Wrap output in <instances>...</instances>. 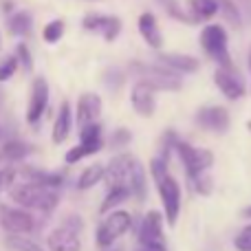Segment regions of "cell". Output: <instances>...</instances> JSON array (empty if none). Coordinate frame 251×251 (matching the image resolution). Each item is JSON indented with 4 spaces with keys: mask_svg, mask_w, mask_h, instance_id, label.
I'll return each mask as SVG.
<instances>
[{
    "mask_svg": "<svg viewBox=\"0 0 251 251\" xmlns=\"http://www.w3.org/2000/svg\"><path fill=\"white\" fill-rule=\"evenodd\" d=\"M64 227H69V229H73V231H77L79 234V229H82V221H79V216H75L73 214V216H69L64 221Z\"/></svg>",
    "mask_w": 251,
    "mask_h": 251,
    "instance_id": "39",
    "label": "cell"
},
{
    "mask_svg": "<svg viewBox=\"0 0 251 251\" xmlns=\"http://www.w3.org/2000/svg\"><path fill=\"white\" fill-rule=\"evenodd\" d=\"M139 33H141V38L152 49L163 47V35L159 31V22H156V18L152 13H141V18H139Z\"/></svg>",
    "mask_w": 251,
    "mask_h": 251,
    "instance_id": "17",
    "label": "cell"
},
{
    "mask_svg": "<svg viewBox=\"0 0 251 251\" xmlns=\"http://www.w3.org/2000/svg\"><path fill=\"white\" fill-rule=\"evenodd\" d=\"M201 47L221 69H234L227 51V31L221 25H207L201 31Z\"/></svg>",
    "mask_w": 251,
    "mask_h": 251,
    "instance_id": "3",
    "label": "cell"
},
{
    "mask_svg": "<svg viewBox=\"0 0 251 251\" xmlns=\"http://www.w3.org/2000/svg\"><path fill=\"white\" fill-rule=\"evenodd\" d=\"M64 35V22L62 20H53V22H49L47 26H44V31H42V38L47 40L49 44H53V42H57V40Z\"/></svg>",
    "mask_w": 251,
    "mask_h": 251,
    "instance_id": "28",
    "label": "cell"
},
{
    "mask_svg": "<svg viewBox=\"0 0 251 251\" xmlns=\"http://www.w3.org/2000/svg\"><path fill=\"white\" fill-rule=\"evenodd\" d=\"M22 174H25V183L42 185V187H49V190H57V187L62 185V176H60V174L42 172V170H35V168H25V170H22Z\"/></svg>",
    "mask_w": 251,
    "mask_h": 251,
    "instance_id": "19",
    "label": "cell"
},
{
    "mask_svg": "<svg viewBox=\"0 0 251 251\" xmlns=\"http://www.w3.org/2000/svg\"><path fill=\"white\" fill-rule=\"evenodd\" d=\"M104 38L108 40V42H113V40L119 38V33H122V20L115 16H108V20H106V26H104Z\"/></svg>",
    "mask_w": 251,
    "mask_h": 251,
    "instance_id": "31",
    "label": "cell"
},
{
    "mask_svg": "<svg viewBox=\"0 0 251 251\" xmlns=\"http://www.w3.org/2000/svg\"><path fill=\"white\" fill-rule=\"evenodd\" d=\"M71 126H73V115H71V106L69 101L60 106L55 117V126H53V141L55 143H64L66 137L71 134Z\"/></svg>",
    "mask_w": 251,
    "mask_h": 251,
    "instance_id": "18",
    "label": "cell"
},
{
    "mask_svg": "<svg viewBox=\"0 0 251 251\" xmlns=\"http://www.w3.org/2000/svg\"><path fill=\"white\" fill-rule=\"evenodd\" d=\"M132 227V216L124 209H117V212H110L108 216L101 221V225L97 227V236L95 243L100 249H106L115 243L117 238H122L126 231Z\"/></svg>",
    "mask_w": 251,
    "mask_h": 251,
    "instance_id": "4",
    "label": "cell"
},
{
    "mask_svg": "<svg viewBox=\"0 0 251 251\" xmlns=\"http://www.w3.org/2000/svg\"><path fill=\"white\" fill-rule=\"evenodd\" d=\"M100 113H101V100L95 95V93H84V95L79 97V104H77L79 128H86V126L97 124Z\"/></svg>",
    "mask_w": 251,
    "mask_h": 251,
    "instance_id": "14",
    "label": "cell"
},
{
    "mask_svg": "<svg viewBox=\"0 0 251 251\" xmlns=\"http://www.w3.org/2000/svg\"><path fill=\"white\" fill-rule=\"evenodd\" d=\"M159 62L168 69H172L174 73H196L201 66V62L192 55H183V53H163L159 55Z\"/></svg>",
    "mask_w": 251,
    "mask_h": 251,
    "instance_id": "16",
    "label": "cell"
},
{
    "mask_svg": "<svg viewBox=\"0 0 251 251\" xmlns=\"http://www.w3.org/2000/svg\"><path fill=\"white\" fill-rule=\"evenodd\" d=\"M130 100H132V108L139 115H143V117H150L154 113V93L146 84H141V82L134 84L132 93H130Z\"/></svg>",
    "mask_w": 251,
    "mask_h": 251,
    "instance_id": "15",
    "label": "cell"
},
{
    "mask_svg": "<svg viewBox=\"0 0 251 251\" xmlns=\"http://www.w3.org/2000/svg\"><path fill=\"white\" fill-rule=\"evenodd\" d=\"M106 20H108V16H101V13H91V16L84 18L82 26H84V29H88V31H104Z\"/></svg>",
    "mask_w": 251,
    "mask_h": 251,
    "instance_id": "32",
    "label": "cell"
},
{
    "mask_svg": "<svg viewBox=\"0 0 251 251\" xmlns=\"http://www.w3.org/2000/svg\"><path fill=\"white\" fill-rule=\"evenodd\" d=\"M196 124L203 130L212 132H225L229 128V113L223 106H203L196 113Z\"/></svg>",
    "mask_w": 251,
    "mask_h": 251,
    "instance_id": "12",
    "label": "cell"
},
{
    "mask_svg": "<svg viewBox=\"0 0 251 251\" xmlns=\"http://www.w3.org/2000/svg\"><path fill=\"white\" fill-rule=\"evenodd\" d=\"M192 185H194V190L199 192V194H209L212 192V181L207 178V174H201V176L196 178H190Z\"/></svg>",
    "mask_w": 251,
    "mask_h": 251,
    "instance_id": "36",
    "label": "cell"
},
{
    "mask_svg": "<svg viewBox=\"0 0 251 251\" xmlns=\"http://www.w3.org/2000/svg\"><path fill=\"white\" fill-rule=\"evenodd\" d=\"M130 192L137 196L139 203H143L148 196V183H146V172H143V165L137 161L132 170V176H130Z\"/></svg>",
    "mask_w": 251,
    "mask_h": 251,
    "instance_id": "21",
    "label": "cell"
},
{
    "mask_svg": "<svg viewBox=\"0 0 251 251\" xmlns=\"http://www.w3.org/2000/svg\"><path fill=\"white\" fill-rule=\"evenodd\" d=\"M18 60L22 62V66H25V69H31V66H33V60H31V55H29V49H26V44H18Z\"/></svg>",
    "mask_w": 251,
    "mask_h": 251,
    "instance_id": "37",
    "label": "cell"
},
{
    "mask_svg": "<svg viewBox=\"0 0 251 251\" xmlns=\"http://www.w3.org/2000/svg\"><path fill=\"white\" fill-rule=\"evenodd\" d=\"M31 25H33V20H31L29 11H18L9 18V26H11L13 35H26L31 31Z\"/></svg>",
    "mask_w": 251,
    "mask_h": 251,
    "instance_id": "27",
    "label": "cell"
},
{
    "mask_svg": "<svg viewBox=\"0 0 251 251\" xmlns=\"http://www.w3.org/2000/svg\"><path fill=\"white\" fill-rule=\"evenodd\" d=\"M7 245H9L11 249H16V251H44L38 243H31V240L22 238V236H9V238H7Z\"/></svg>",
    "mask_w": 251,
    "mask_h": 251,
    "instance_id": "29",
    "label": "cell"
},
{
    "mask_svg": "<svg viewBox=\"0 0 251 251\" xmlns=\"http://www.w3.org/2000/svg\"><path fill=\"white\" fill-rule=\"evenodd\" d=\"M161 4L165 7V11L170 13L172 18H176V20H181V22H192V18L185 13V9L181 7V4L176 2V0H159Z\"/></svg>",
    "mask_w": 251,
    "mask_h": 251,
    "instance_id": "30",
    "label": "cell"
},
{
    "mask_svg": "<svg viewBox=\"0 0 251 251\" xmlns=\"http://www.w3.org/2000/svg\"><path fill=\"white\" fill-rule=\"evenodd\" d=\"M113 251H124V249H122V247H119V249H113Z\"/></svg>",
    "mask_w": 251,
    "mask_h": 251,
    "instance_id": "42",
    "label": "cell"
},
{
    "mask_svg": "<svg viewBox=\"0 0 251 251\" xmlns=\"http://www.w3.org/2000/svg\"><path fill=\"white\" fill-rule=\"evenodd\" d=\"M29 152H31V148L26 146V143L18 141V139H11V141H7L2 146L0 154H2V159H7V161H20V159H25Z\"/></svg>",
    "mask_w": 251,
    "mask_h": 251,
    "instance_id": "24",
    "label": "cell"
},
{
    "mask_svg": "<svg viewBox=\"0 0 251 251\" xmlns=\"http://www.w3.org/2000/svg\"><path fill=\"white\" fill-rule=\"evenodd\" d=\"M49 104V84L44 77H35L33 86H31V97H29V108H26V122L38 124L40 117L44 115Z\"/></svg>",
    "mask_w": 251,
    "mask_h": 251,
    "instance_id": "11",
    "label": "cell"
},
{
    "mask_svg": "<svg viewBox=\"0 0 251 251\" xmlns=\"http://www.w3.org/2000/svg\"><path fill=\"white\" fill-rule=\"evenodd\" d=\"M82 146L86 148L91 154H95L97 150L101 148V128L100 124H93L82 128Z\"/></svg>",
    "mask_w": 251,
    "mask_h": 251,
    "instance_id": "23",
    "label": "cell"
},
{
    "mask_svg": "<svg viewBox=\"0 0 251 251\" xmlns=\"http://www.w3.org/2000/svg\"><path fill=\"white\" fill-rule=\"evenodd\" d=\"M190 9L194 13V20H212L218 13L216 0H190Z\"/></svg>",
    "mask_w": 251,
    "mask_h": 251,
    "instance_id": "22",
    "label": "cell"
},
{
    "mask_svg": "<svg viewBox=\"0 0 251 251\" xmlns=\"http://www.w3.org/2000/svg\"><path fill=\"white\" fill-rule=\"evenodd\" d=\"M91 154V152L86 150V148L82 146V143H79V146H75V148H71L69 152H66V156H64V161L66 163H77V161H82L84 156H88Z\"/></svg>",
    "mask_w": 251,
    "mask_h": 251,
    "instance_id": "35",
    "label": "cell"
},
{
    "mask_svg": "<svg viewBox=\"0 0 251 251\" xmlns=\"http://www.w3.org/2000/svg\"><path fill=\"white\" fill-rule=\"evenodd\" d=\"M18 69V57L16 55H9L4 57L2 62H0V82H4V79H9L13 73H16Z\"/></svg>",
    "mask_w": 251,
    "mask_h": 251,
    "instance_id": "33",
    "label": "cell"
},
{
    "mask_svg": "<svg viewBox=\"0 0 251 251\" xmlns=\"http://www.w3.org/2000/svg\"><path fill=\"white\" fill-rule=\"evenodd\" d=\"M137 240L139 245H163L165 236H163V214L161 212H148L143 216V221L139 223V231H137Z\"/></svg>",
    "mask_w": 251,
    "mask_h": 251,
    "instance_id": "9",
    "label": "cell"
},
{
    "mask_svg": "<svg viewBox=\"0 0 251 251\" xmlns=\"http://www.w3.org/2000/svg\"><path fill=\"white\" fill-rule=\"evenodd\" d=\"M104 178H106V168L101 163H93V165H88L82 174H79L77 187L79 190H91V187H95L97 183L104 181Z\"/></svg>",
    "mask_w": 251,
    "mask_h": 251,
    "instance_id": "20",
    "label": "cell"
},
{
    "mask_svg": "<svg viewBox=\"0 0 251 251\" xmlns=\"http://www.w3.org/2000/svg\"><path fill=\"white\" fill-rule=\"evenodd\" d=\"M243 216H245V218H251V205H249V207H245V209H243Z\"/></svg>",
    "mask_w": 251,
    "mask_h": 251,
    "instance_id": "40",
    "label": "cell"
},
{
    "mask_svg": "<svg viewBox=\"0 0 251 251\" xmlns=\"http://www.w3.org/2000/svg\"><path fill=\"white\" fill-rule=\"evenodd\" d=\"M0 225L11 236H22V234H31L35 229V218L26 209L4 207L2 205L0 207Z\"/></svg>",
    "mask_w": 251,
    "mask_h": 251,
    "instance_id": "8",
    "label": "cell"
},
{
    "mask_svg": "<svg viewBox=\"0 0 251 251\" xmlns=\"http://www.w3.org/2000/svg\"><path fill=\"white\" fill-rule=\"evenodd\" d=\"M234 247L238 249V251H251V225H247L234 238Z\"/></svg>",
    "mask_w": 251,
    "mask_h": 251,
    "instance_id": "34",
    "label": "cell"
},
{
    "mask_svg": "<svg viewBox=\"0 0 251 251\" xmlns=\"http://www.w3.org/2000/svg\"><path fill=\"white\" fill-rule=\"evenodd\" d=\"M156 187H159V196L161 203H163L165 221H168V225H176L178 212H181V187H178V181L170 174L163 181L156 183Z\"/></svg>",
    "mask_w": 251,
    "mask_h": 251,
    "instance_id": "7",
    "label": "cell"
},
{
    "mask_svg": "<svg viewBox=\"0 0 251 251\" xmlns=\"http://www.w3.org/2000/svg\"><path fill=\"white\" fill-rule=\"evenodd\" d=\"M216 2H218V11L223 13V18H225L231 26L238 29V26L243 25V13H240L238 4H236L234 0H216Z\"/></svg>",
    "mask_w": 251,
    "mask_h": 251,
    "instance_id": "26",
    "label": "cell"
},
{
    "mask_svg": "<svg viewBox=\"0 0 251 251\" xmlns=\"http://www.w3.org/2000/svg\"><path fill=\"white\" fill-rule=\"evenodd\" d=\"M130 141V130H115V134H113V141H110V146L113 148H117V146H124V143H128Z\"/></svg>",
    "mask_w": 251,
    "mask_h": 251,
    "instance_id": "38",
    "label": "cell"
},
{
    "mask_svg": "<svg viewBox=\"0 0 251 251\" xmlns=\"http://www.w3.org/2000/svg\"><path fill=\"white\" fill-rule=\"evenodd\" d=\"M47 247L49 251H82V243H79L77 231L62 225V227H55L47 236Z\"/></svg>",
    "mask_w": 251,
    "mask_h": 251,
    "instance_id": "13",
    "label": "cell"
},
{
    "mask_svg": "<svg viewBox=\"0 0 251 251\" xmlns=\"http://www.w3.org/2000/svg\"><path fill=\"white\" fill-rule=\"evenodd\" d=\"M139 82L150 86L152 91H178L183 86L181 77L168 66H148V64H132Z\"/></svg>",
    "mask_w": 251,
    "mask_h": 251,
    "instance_id": "2",
    "label": "cell"
},
{
    "mask_svg": "<svg viewBox=\"0 0 251 251\" xmlns=\"http://www.w3.org/2000/svg\"><path fill=\"white\" fill-rule=\"evenodd\" d=\"M214 82H216L218 91L231 101L245 97V91H247V88H245V82L240 79V75L236 73L234 69H221V66H218L216 73H214Z\"/></svg>",
    "mask_w": 251,
    "mask_h": 251,
    "instance_id": "10",
    "label": "cell"
},
{
    "mask_svg": "<svg viewBox=\"0 0 251 251\" xmlns=\"http://www.w3.org/2000/svg\"><path fill=\"white\" fill-rule=\"evenodd\" d=\"M249 73H251V51H249Z\"/></svg>",
    "mask_w": 251,
    "mask_h": 251,
    "instance_id": "41",
    "label": "cell"
},
{
    "mask_svg": "<svg viewBox=\"0 0 251 251\" xmlns=\"http://www.w3.org/2000/svg\"><path fill=\"white\" fill-rule=\"evenodd\" d=\"M176 154H178V159L183 161V165H185V172L190 178H196V176H201V174H205V170H209L214 163V154L209 150H205V148H194L185 141H178Z\"/></svg>",
    "mask_w": 251,
    "mask_h": 251,
    "instance_id": "5",
    "label": "cell"
},
{
    "mask_svg": "<svg viewBox=\"0 0 251 251\" xmlns=\"http://www.w3.org/2000/svg\"><path fill=\"white\" fill-rule=\"evenodd\" d=\"M11 199L16 201L22 207H31V209H40V212L49 214L57 207L60 203V194L57 190H49L42 185H33V183H20V185L11 187Z\"/></svg>",
    "mask_w": 251,
    "mask_h": 251,
    "instance_id": "1",
    "label": "cell"
},
{
    "mask_svg": "<svg viewBox=\"0 0 251 251\" xmlns=\"http://www.w3.org/2000/svg\"><path fill=\"white\" fill-rule=\"evenodd\" d=\"M130 194H132V192H130L128 187H113V190H108V194H106V199H104V203H101L100 212L106 214V212H110V209L119 207V205H122Z\"/></svg>",
    "mask_w": 251,
    "mask_h": 251,
    "instance_id": "25",
    "label": "cell"
},
{
    "mask_svg": "<svg viewBox=\"0 0 251 251\" xmlns=\"http://www.w3.org/2000/svg\"><path fill=\"white\" fill-rule=\"evenodd\" d=\"M137 165V159L128 152H122V154L113 156L110 163L106 165V178L108 183V190L113 187H128L130 190V176H132V170Z\"/></svg>",
    "mask_w": 251,
    "mask_h": 251,
    "instance_id": "6",
    "label": "cell"
}]
</instances>
